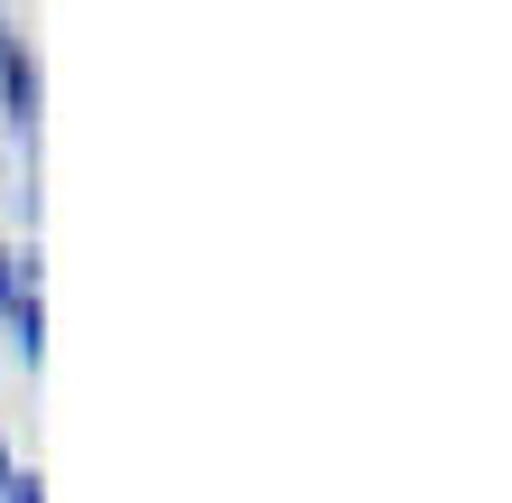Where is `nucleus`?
Segmentation results:
<instances>
[{"instance_id":"obj_1","label":"nucleus","mask_w":512,"mask_h":503,"mask_svg":"<svg viewBox=\"0 0 512 503\" xmlns=\"http://www.w3.org/2000/svg\"><path fill=\"white\" fill-rule=\"evenodd\" d=\"M0 327H10V345L38 364V345H47V317H38V280L19 271V252H0Z\"/></svg>"},{"instance_id":"obj_2","label":"nucleus","mask_w":512,"mask_h":503,"mask_svg":"<svg viewBox=\"0 0 512 503\" xmlns=\"http://www.w3.org/2000/svg\"><path fill=\"white\" fill-rule=\"evenodd\" d=\"M0 112H10L19 131L38 122V66H28V47H19L10 19H0Z\"/></svg>"},{"instance_id":"obj_3","label":"nucleus","mask_w":512,"mask_h":503,"mask_svg":"<svg viewBox=\"0 0 512 503\" xmlns=\"http://www.w3.org/2000/svg\"><path fill=\"white\" fill-rule=\"evenodd\" d=\"M0 503H47L38 476H19V466H0Z\"/></svg>"}]
</instances>
